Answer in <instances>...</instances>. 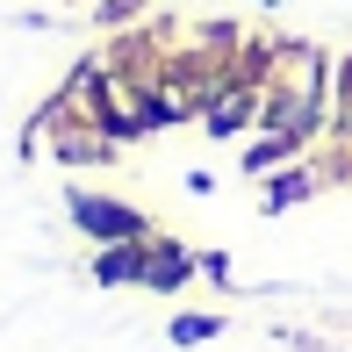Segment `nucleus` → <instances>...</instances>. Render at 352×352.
<instances>
[{
    "mask_svg": "<svg viewBox=\"0 0 352 352\" xmlns=\"http://www.w3.org/2000/svg\"><path fill=\"white\" fill-rule=\"evenodd\" d=\"M223 331V316H180L173 324V345H201V338H216Z\"/></svg>",
    "mask_w": 352,
    "mask_h": 352,
    "instance_id": "5",
    "label": "nucleus"
},
{
    "mask_svg": "<svg viewBox=\"0 0 352 352\" xmlns=\"http://www.w3.org/2000/svg\"><path fill=\"white\" fill-rule=\"evenodd\" d=\"M72 216H79V230H94L101 245H137L144 237V216L122 209V201H101V195H72Z\"/></svg>",
    "mask_w": 352,
    "mask_h": 352,
    "instance_id": "1",
    "label": "nucleus"
},
{
    "mask_svg": "<svg viewBox=\"0 0 352 352\" xmlns=\"http://www.w3.org/2000/svg\"><path fill=\"white\" fill-rule=\"evenodd\" d=\"M187 266H195V259H187L180 245H144V287H180Z\"/></svg>",
    "mask_w": 352,
    "mask_h": 352,
    "instance_id": "3",
    "label": "nucleus"
},
{
    "mask_svg": "<svg viewBox=\"0 0 352 352\" xmlns=\"http://www.w3.org/2000/svg\"><path fill=\"white\" fill-rule=\"evenodd\" d=\"M94 280H101V287H122V280H144V237H137V245H108L101 259H94Z\"/></svg>",
    "mask_w": 352,
    "mask_h": 352,
    "instance_id": "2",
    "label": "nucleus"
},
{
    "mask_svg": "<svg viewBox=\"0 0 352 352\" xmlns=\"http://www.w3.org/2000/svg\"><path fill=\"white\" fill-rule=\"evenodd\" d=\"M245 116H252V94H245V87L223 94V101H209V130H216V137H223V130H237Z\"/></svg>",
    "mask_w": 352,
    "mask_h": 352,
    "instance_id": "4",
    "label": "nucleus"
}]
</instances>
